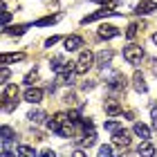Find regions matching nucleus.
I'll use <instances>...</instances> for the list:
<instances>
[{
	"label": "nucleus",
	"instance_id": "nucleus-6",
	"mask_svg": "<svg viewBox=\"0 0 157 157\" xmlns=\"http://www.w3.org/2000/svg\"><path fill=\"white\" fill-rule=\"evenodd\" d=\"M126 85H128V78L124 76V74H115L108 81V88L112 90V92H121V90H126Z\"/></svg>",
	"mask_w": 157,
	"mask_h": 157
},
{
	"label": "nucleus",
	"instance_id": "nucleus-29",
	"mask_svg": "<svg viewBox=\"0 0 157 157\" xmlns=\"http://www.w3.org/2000/svg\"><path fill=\"white\" fill-rule=\"evenodd\" d=\"M9 20H11V13L7 11V9H2V27H7V25H9Z\"/></svg>",
	"mask_w": 157,
	"mask_h": 157
},
{
	"label": "nucleus",
	"instance_id": "nucleus-3",
	"mask_svg": "<svg viewBox=\"0 0 157 157\" xmlns=\"http://www.w3.org/2000/svg\"><path fill=\"white\" fill-rule=\"evenodd\" d=\"M124 59L130 63V65H139L141 63V59H144V49H141V45H128V47H124Z\"/></svg>",
	"mask_w": 157,
	"mask_h": 157
},
{
	"label": "nucleus",
	"instance_id": "nucleus-28",
	"mask_svg": "<svg viewBox=\"0 0 157 157\" xmlns=\"http://www.w3.org/2000/svg\"><path fill=\"white\" fill-rule=\"evenodd\" d=\"M0 81H2V83L9 81V70H7L5 65H2V70H0Z\"/></svg>",
	"mask_w": 157,
	"mask_h": 157
},
{
	"label": "nucleus",
	"instance_id": "nucleus-35",
	"mask_svg": "<svg viewBox=\"0 0 157 157\" xmlns=\"http://www.w3.org/2000/svg\"><path fill=\"white\" fill-rule=\"evenodd\" d=\"M81 88H83L85 92H88V90H92V88H94V83H90V81H88V83H83V85H81Z\"/></svg>",
	"mask_w": 157,
	"mask_h": 157
},
{
	"label": "nucleus",
	"instance_id": "nucleus-5",
	"mask_svg": "<svg viewBox=\"0 0 157 157\" xmlns=\"http://www.w3.org/2000/svg\"><path fill=\"white\" fill-rule=\"evenodd\" d=\"M112 144L119 146V148H128V146H130V132H128V130L112 132Z\"/></svg>",
	"mask_w": 157,
	"mask_h": 157
},
{
	"label": "nucleus",
	"instance_id": "nucleus-25",
	"mask_svg": "<svg viewBox=\"0 0 157 157\" xmlns=\"http://www.w3.org/2000/svg\"><path fill=\"white\" fill-rule=\"evenodd\" d=\"M56 20H59V16H45V18L36 20V25H38V27H45V25H54Z\"/></svg>",
	"mask_w": 157,
	"mask_h": 157
},
{
	"label": "nucleus",
	"instance_id": "nucleus-16",
	"mask_svg": "<svg viewBox=\"0 0 157 157\" xmlns=\"http://www.w3.org/2000/svg\"><path fill=\"white\" fill-rule=\"evenodd\" d=\"M110 61H112V49H103V52L97 54V65L99 67H105Z\"/></svg>",
	"mask_w": 157,
	"mask_h": 157
},
{
	"label": "nucleus",
	"instance_id": "nucleus-14",
	"mask_svg": "<svg viewBox=\"0 0 157 157\" xmlns=\"http://www.w3.org/2000/svg\"><path fill=\"white\" fill-rule=\"evenodd\" d=\"M105 115H110V117L121 115V103L117 99H108V101H105Z\"/></svg>",
	"mask_w": 157,
	"mask_h": 157
},
{
	"label": "nucleus",
	"instance_id": "nucleus-34",
	"mask_svg": "<svg viewBox=\"0 0 157 157\" xmlns=\"http://www.w3.org/2000/svg\"><path fill=\"white\" fill-rule=\"evenodd\" d=\"M38 157H56V153H54V151H49V148H47V151H43V153H40Z\"/></svg>",
	"mask_w": 157,
	"mask_h": 157
},
{
	"label": "nucleus",
	"instance_id": "nucleus-7",
	"mask_svg": "<svg viewBox=\"0 0 157 157\" xmlns=\"http://www.w3.org/2000/svg\"><path fill=\"white\" fill-rule=\"evenodd\" d=\"M153 11H157V2H153V0H141V2L135 7V13H144V16H148V13H153Z\"/></svg>",
	"mask_w": 157,
	"mask_h": 157
},
{
	"label": "nucleus",
	"instance_id": "nucleus-31",
	"mask_svg": "<svg viewBox=\"0 0 157 157\" xmlns=\"http://www.w3.org/2000/svg\"><path fill=\"white\" fill-rule=\"evenodd\" d=\"M94 2H101V5H105V7H112V5H117L119 0H94Z\"/></svg>",
	"mask_w": 157,
	"mask_h": 157
},
{
	"label": "nucleus",
	"instance_id": "nucleus-18",
	"mask_svg": "<svg viewBox=\"0 0 157 157\" xmlns=\"http://www.w3.org/2000/svg\"><path fill=\"white\" fill-rule=\"evenodd\" d=\"M139 29H144V25H139V23H130V25H128V29H126V38H128V40H132V38L139 34Z\"/></svg>",
	"mask_w": 157,
	"mask_h": 157
},
{
	"label": "nucleus",
	"instance_id": "nucleus-23",
	"mask_svg": "<svg viewBox=\"0 0 157 157\" xmlns=\"http://www.w3.org/2000/svg\"><path fill=\"white\" fill-rule=\"evenodd\" d=\"M27 29V25H16V27H5V32L7 34H11V36H20Z\"/></svg>",
	"mask_w": 157,
	"mask_h": 157
},
{
	"label": "nucleus",
	"instance_id": "nucleus-15",
	"mask_svg": "<svg viewBox=\"0 0 157 157\" xmlns=\"http://www.w3.org/2000/svg\"><path fill=\"white\" fill-rule=\"evenodd\" d=\"M25 59V54L23 52H13V54H2L0 56V63H2V65H7V63H18V61H23Z\"/></svg>",
	"mask_w": 157,
	"mask_h": 157
},
{
	"label": "nucleus",
	"instance_id": "nucleus-12",
	"mask_svg": "<svg viewBox=\"0 0 157 157\" xmlns=\"http://www.w3.org/2000/svg\"><path fill=\"white\" fill-rule=\"evenodd\" d=\"M132 88L137 92H148V83H146V78H144L141 72H135L132 74Z\"/></svg>",
	"mask_w": 157,
	"mask_h": 157
},
{
	"label": "nucleus",
	"instance_id": "nucleus-20",
	"mask_svg": "<svg viewBox=\"0 0 157 157\" xmlns=\"http://www.w3.org/2000/svg\"><path fill=\"white\" fill-rule=\"evenodd\" d=\"M16 153H18V157H36L34 148H32V146H27V144H20V146L16 148Z\"/></svg>",
	"mask_w": 157,
	"mask_h": 157
},
{
	"label": "nucleus",
	"instance_id": "nucleus-30",
	"mask_svg": "<svg viewBox=\"0 0 157 157\" xmlns=\"http://www.w3.org/2000/svg\"><path fill=\"white\" fill-rule=\"evenodd\" d=\"M59 40H61L59 36H52V38H47V40H45V47H52V45H56Z\"/></svg>",
	"mask_w": 157,
	"mask_h": 157
},
{
	"label": "nucleus",
	"instance_id": "nucleus-26",
	"mask_svg": "<svg viewBox=\"0 0 157 157\" xmlns=\"http://www.w3.org/2000/svg\"><path fill=\"white\" fill-rule=\"evenodd\" d=\"M97 157H115L112 146H99V155H97Z\"/></svg>",
	"mask_w": 157,
	"mask_h": 157
},
{
	"label": "nucleus",
	"instance_id": "nucleus-24",
	"mask_svg": "<svg viewBox=\"0 0 157 157\" xmlns=\"http://www.w3.org/2000/svg\"><path fill=\"white\" fill-rule=\"evenodd\" d=\"M38 78H40V74H38V70H36V67H34V70H32V72H29V74H27V76H25V83H27V85H34V83H36V81H38Z\"/></svg>",
	"mask_w": 157,
	"mask_h": 157
},
{
	"label": "nucleus",
	"instance_id": "nucleus-33",
	"mask_svg": "<svg viewBox=\"0 0 157 157\" xmlns=\"http://www.w3.org/2000/svg\"><path fill=\"white\" fill-rule=\"evenodd\" d=\"M72 157H85V151H83V148H81V146H78V148H76V151L72 153Z\"/></svg>",
	"mask_w": 157,
	"mask_h": 157
},
{
	"label": "nucleus",
	"instance_id": "nucleus-22",
	"mask_svg": "<svg viewBox=\"0 0 157 157\" xmlns=\"http://www.w3.org/2000/svg\"><path fill=\"white\" fill-rule=\"evenodd\" d=\"M27 119L34 121V124H40V121L45 119V112H43V110H32L29 115H27Z\"/></svg>",
	"mask_w": 157,
	"mask_h": 157
},
{
	"label": "nucleus",
	"instance_id": "nucleus-19",
	"mask_svg": "<svg viewBox=\"0 0 157 157\" xmlns=\"http://www.w3.org/2000/svg\"><path fill=\"white\" fill-rule=\"evenodd\" d=\"M13 137H16V135H13V130H11V128H9V126H2V148H7V146H9Z\"/></svg>",
	"mask_w": 157,
	"mask_h": 157
},
{
	"label": "nucleus",
	"instance_id": "nucleus-17",
	"mask_svg": "<svg viewBox=\"0 0 157 157\" xmlns=\"http://www.w3.org/2000/svg\"><path fill=\"white\" fill-rule=\"evenodd\" d=\"M97 141V137H94V130H85V135H83V139H81V148H90L92 144Z\"/></svg>",
	"mask_w": 157,
	"mask_h": 157
},
{
	"label": "nucleus",
	"instance_id": "nucleus-21",
	"mask_svg": "<svg viewBox=\"0 0 157 157\" xmlns=\"http://www.w3.org/2000/svg\"><path fill=\"white\" fill-rule=\"evenodd\" d=\"M49 67H52L54 72H61V70L65 67V61H63V56H54V59L49 61Z\"/></svg>",
	"mask_w": 157,
	"mask_h": 157
},
{
	"label": "nucleus",
	"instance_id": "nucleus-10",
	"mask_svg": "<svg viewBox=\"0 0 157 157\" xmlns=\"http://www.w3.org/2000/svg\"><path fill=\"white\" fill-rule=\"evenodd\" d=\"M132 132L137 135V137L141 141H146V139H151V128H148L146 124H141V121H137V124L132 126Z\"/></svg>",
	"mask_w": 157,
	"mask_h": 157
},
{
	"label": "nucleus",
	"instance_id": "nucleus-8",
	"mask_svg": "<svg viewBox=\"0 0 157 157\" xmlns=\"http://www.w3.org/2000/svg\"><path fill=\"white\" fill-rule=\"evenodd\" d=\"M40 99H43V90H40V88L29 85V88L25 90V101H29V103H40Z\"/></svg>",
	"mask_w": 157,
	"mask_h": 157
},
{
	"label": "nucleus",
	"instance_id": "nucleus-27",
	"mask_svg": "<svg viewBox=\"0 0 157 157\" xmlns=\"http://www.w3.org/2000/svg\"><path fill=\"white\" fill-rule=\"evenodd\" d=\"M105 130L108 132H117V130H121V124L119 121H105Z\"/></svg>",
	"mask_w": 157,
	"mask_h": 157
},
{
	"label": "nucleus",
	"instance_id": "nucleus-32",
	"mask_svg": "<svg viewBox=\"0 0 157 157\" xmlns=\"http://www.w3.org/2000/svg\"><path fill=\"white\" fill-rule=\"evenodd\" d=\"M2 157H18V153H11L9 148H2Z\"/></svg>",
	"mask_w": 157,
	"mask_h": 157
},
{
	"label": "nucleus",
	"instance_id": "nucleus-4",
	"mask_svg": "<svg viewBox=\"0 0 157 157\" xmlns=\"http://www.w3.org/2000/svg\"><path fill=\"white\" fill-rule=\"evenodd\" d=\"M119 11H115L112 7H101V9H97L94 13H90V16H85V18H81V23L83 25H88V23H94V20H99V18H108V16H117Z\"/></svg>",
	"mask_w": 157,
	"mask_h": 157
},
{
	"label": "nucleus",
	"instance_id": "nucleus-1",
	"mask_svg": "<svg viewBox=\"0 0 157 157\" xmlns=\"http://www.w3.org/2000/svg\"><path fill=\"white\" fill-rule=\"evenodd\" d=\"M18 105V85H5L2 90V110L11 112Z\"/></svg>",
	"mask_w": 157,
	"mask_h": 157
},
{
	"label": "nucleus",
	"instance_id": "nucleus-36",
	"mask_svg": "<svg viewBox=\"0 0 157 157\" xmlns=\"http://www.w3.org/2000/svg\"><path fill=\"white\" fill-rule=\"evenodd\" d=\"M153 43H155V45H157V32L153 34Z\"/></svg>",
	"mask_w": 157,
	"mask_h": 157
},
{
	"label": "nucleus",
	"instance_id": "nucleus-11",
	"mask_svg": "<svg viewBox=\"0 0 157 157\" xmlns=\"http://www.w3.org/2000/svg\"><path fill=\"white\" fill-rule=\"evenodd\" d=\"M81 47H83V38L81 36L72 34V36L65 38V49H67V52H76V49H81Z\"/></svg>",
	"mask_w": 157,
	"mask_h": 157
},
{
	"label": "nucleus",
	"instance_id": "nucleus-13",
	"mask_svg": "<svg viewBox=\"0 0 157 157\" xmlns=\"http://www.w3.org/2000/svg\"><path fill=\"white\" fill-rule=\"evenodd\" d=\"M137 155H139V157H155V146H153L148 139L141 141L139 148H137Z\"/></svg>",
	"mask_w": 157,
	"mask_h": 157
},
{
	"label": "nucleus",
	"instance_id": "nucleus-9",
	"mask_svg": "<svg viewBox=\"0 0 157 157\" xmlns=\"http://www.w3.org/2000/svg\"><path fill=\"white\" fill-rule=\"evenodd\" d=\"M99 38H115V36H119V27H115V25H101L99 27Z\"/></svg>",
	"mask_w": 157,
	"mask_h": 157
},
{
	"label": "nucleus",
	"instance_id": "nucleus-2",
	"mask_svg": "<svg viewBox=\"0 0 157 157\" xmlns=\"http://www.w3.org/2000/svg\"><path fill=\"white\" fill-rule=\"evenodd\" d=\"M94 59L97 56L90 52V49H83L81 54H78V59H76V63H74V67H76V74L81 76V74H88V70L94 65Z\"/></svg>",
	"mask_w": 157,
	"mask_h": 157
}]
</instances>
